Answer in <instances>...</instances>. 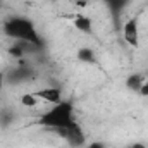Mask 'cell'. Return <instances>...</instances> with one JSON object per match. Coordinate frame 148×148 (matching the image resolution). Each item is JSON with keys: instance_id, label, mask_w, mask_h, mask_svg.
Wrapping results in <instances>:
<instances>
[{"instance_id": "1", "label": "cell", "mask_w": 148, "mask_h": 148, "mask_svg": "<svg viewBox=\"0 0 148 148\" xmlns=\"http://www.w3.org/2000/svg\"><path fill=\"white\" fill-rule=\"evenodd\" d=\"M74 122H76V115H74V103L71 100H60L59 103H53L36 121L40 127H45L55 133L73 126Z\"/></svg>"}, {"instance_id": "2", "label": "cell", "mask_w": 148, "mask_h": 148, "mask_svg": "<svg viewBox=\"0 0 148 148\" xmlns=\"http://www.w3.org/2000/svg\"><path fill=\"white\" fill-rule=\"evenodd\" d=\"M3 33L9 38H14L16 41L31 43V45H35L40 50L45 48V41H43V38L38 35L36 28H35V23L29 17H24V16L9 17L3 23Z\"/></svg>"}, {"instance_id": "3", "label": "cell", "mask_w": 148, "mask_h": 148, "mask_svg": "<svg viewBox=\"0 0 148 148\" xmlns=\"http://www.w3.org/2000/svg\"><path fill=\"white\" fill-rule=\"evenodd\" d=\"M57 134L59 136H62L69 145L73 148H79L83 147L84 143H86V136H84V133H83V129H81V126L77 124V121L74 122L73 126H69V127H66V129H60V131H57Z\"/></svg>"}, {"instance_id": "4", "label": "cell", "mask_w": 148, "mask_h": 148, "mask_svg": "<svg viewBox=\"0 0 148 148\" xmlns=\"http://www.w3.org/2000/svg\"><path fill=\"white\" fill-rule=\"evenodd\" d=\"M122 38L129 47H138L140 45V26H138V17H131L122 24Z\"/></svg>"}, {"instance_id": "5", "label": "cell", "mask_w": 148, "mask_h": 148, "mask_svg": "<svg viewBox=\"0 0 148 148\" xmlns=\"http://www.w3.org/2000/svg\"><path fill=\"white\" fill-rule=\"evenodd\" d=\"M31 79H35V71L28 64L17 66L16 69H12L5 74V83H10V84H19V83L31 81Z\"/></svg>"}, {"instance_id": "6", "label": "cell", "mask_w": 148, "mask_h": 148, "mask_svg": "<svg viewBox=\"0 0 148 148\" xmlns=\"http://www.w3.org/2000/svg\"><path fill=\"white\" fill-rule=\"evenodd\" d=\"M33 95L36 97L38 100L48 102V103H59L62 100V90L59 86H48V88H41L38 91H33Z\"/></svg>"}, {"instance_id": "7", "label": "cell", "mask_w": 148, "mask_h": 148, "mask_svg": "<svg viewBox=\"0 0 148 148\" xmlns=\"http://www.w3.org/2000/svg\"><path fill=\"white\" fill-rule=\"evenodd\" d=\"M131 0H103V3L107 5L109 12H110L112 19H114V24L115 28H119V19H121V14L124 12V9L129 5Z\"/></svg>"}, {"instance_id": "8", "label": "cell", "mask_w": 148, "mask_h": 148, "mask_svg": "<svg viewBox=\"0 0 148 148\" xmlns=\"http://www.w3.org/2000/svg\"><path fill=\"white\" fill-rule=\"evenodd\" d=\"M74 28L84 35H93V21L88 16H83V14L74 16Z\"/></svg>"}, {"instance_id": "9", "label": "cell", "mask_w": 148, "mask_h": 148, "mask_svg": "<svg viewBox=\"0 0 148 148\" xmlns=\"http://www.w3.org/2000/svg\"><path fill=\"white\" fill-rule=\"evenodd\" d=\"M145 81H147V74L134 73V74H129V77L126 79V86H127L131 91H140V88L143 86Z\"/></svg>"}, {"instance_id": "10", "label": "cell", "mask_w": 148, "mask_h": 148, "mask_svg": "<svg viewBox=\"0 0 148 148\" xmlns=\"http://www.w3.org/2000/svg\"><path fill=\"white\" fill-rule=\"evenodd\" d=\"M76 57H77V60L83 62V64H97V55H95V52H93L91 47H81V48L77 50Z\"/></svg>"}, {"instance_id": "11", "label": "cell", "mask_w": 148, "mask_h": 148, "mask_svg": "<svg viewBox=\"0 0 148 148\" xmlns=\"http://www.w3.org/2000/svg\"><path fill=\"white\" fill-rule=\"evenodd\" d=\"M36 103H38V98L33 93H24V95H21V105L31 109V107H35Z\"/></svg>"}, {"instance_id": "12", "label": "cell", "mask_w": 148, "mask_h": 148, "mask_svg": "<svg viewBox=\"0 0 148 148\" xmlns=\"http://www.w3.org/2000/svg\"><path fill=\"white\" fill-rule=\"evenodd\" d=\"M138 93H140L141 97H148V79L143 83V86L140 88V91H138Z\"/></svg>"}, {"instance_id": "13", "label": "cell", "mask_w": 148, "mask_h": 148, "mask_svg": "<svg viewBox=\"0 0 148 148\" xmlns=\"http://www.w3.org/2000/svg\"><path fill=\"white\" fill-rule=\"evenodd\" d=\"M84 148H107V147H105V143H102V141H93V143L86 145Z\"/></svg>"}, {"instance_id": "14", "label": "cell", "mask_w": 148, "mask_h": 148, "mask_svg": "<svg viewBox=\"0 0 148 148\" xmlns=\"http://www.w3.org/2000/svg\"><path fill=\"white\" fill-rule=\"evenodd\" d=\"M3 81H5V76H3V73H0V91L3 88Z\"/></svg>"}, {"instance_id": "15", "label": "cell", "mask_w": 148, "mask_h": 148, "mask_svg": "<svg viewBox=\"0 0 148 148\" xmlns=\"http://www.w3.org/2000/svg\"><path fill=\"white\" fill-rule=\"evenodd\" d=\"M88 2H90V0H76V3H77V5H81V7H84Z\"/></svg>"}, {"instance_id": "16", "label": "cell", "mask_w": 148, "mask_h": 148, "mask_svg": "<svg viewBox=\"0 0 148 148\" xmlns=\"http://www.w3.org/2000/svg\"><path fill=\"white\" fill-rule=\"evenodd\" d=\"M131 148H147V147H145L143 143H133V145H131Z\"/></svg>"}, {"instance_id": "17", "label": "cell", "mask_w": 148, "mask_h": 148, "mask_svg": "<svg viewBox=\"0 0 148 148\" xmlns=\"http://www.w3.org/2000/svg\"><path fill=\"white\" fill-rule=\"evenodd\" d=\"M0 9H2V0H0Z\"/></svg>"}]
</instances>
